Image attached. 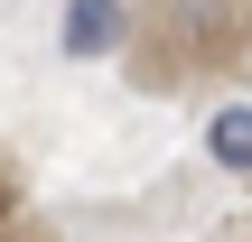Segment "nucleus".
<instances>
[{"label":"nucleus","mask_w":252,"mask_h":242,"mask_svg":"<svg viewBox=\"0 0 252 242\" xmlns=\"http://www.w3.org/2000/svg\"><path fill=\"white\" fill-rule=\"evenodd\" d=\"M122 47V0H75L65 9V56H112Z\"/></svg>","instance_id":"f257e3e1"},{"label":"nucleus","mask_w":252,"mask_h":242,"mask_svg":"<svg viewBox=\"0 0 252 242\" xmlns=\"http://www.w3.org/2000/svg\"><path fill=\"white\" fill-rule=\"evenodd\" d=\"M206 149H215V159H224V168H252V112H243V103H234V112H215V121H206Z\"/></svg>","instance_id":"f03ea898"}]
</instances>
